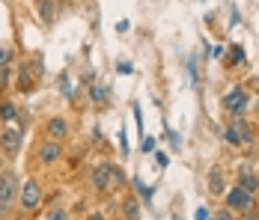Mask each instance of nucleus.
<instances>
[{
    "instance_id": "13",
    "label": "nucleus",
    "mask_w": 259,
    "mask_h": 220,
    "mask_svg": "<svg viewBox=\"0 0 259 220\" xmlns=\"http://www.w3.org/2000/svg\"><path fill=\"white\" fill-rule=\"evenodd\" d=\"M131 185H134V191L140 194V199H143L146 205H152V194H155V188L143 185V179H140V175H134V179H131Z\"/></svg>"
},
{
    "instance_id": "1",
    "label": "nucleus",
    "mask_w": 259,
    "mask_h": 220,
    "mask_svg": "<svg viewBox=\"0 0 259 220\" xmlns=\"http://www.w3.org/2000/svg\"><path fill=\"white\" fill-rule=\"evenodd\" d=\"M18 175H15V170H0V217L3 214H9L15 205H18Z\"/></svg>"
},
{
    "instance_id": "10",
    "label": "nucleus",
    "mask_w": 259,
    "mask_h": 220,
    "mask_svg": "<svg viewBox=\"0 0 259 220\" xmlns=\"http://www.w3.org/2000/svg\"><path fill=\"white\" fill-rule=\"evenodd\" d=\"M238 188L256 196V191H259V175L253 170H241V172H238Z\"/></svg>"
},
{
    "instance_id": "18",
    "label": "nucleus",
    "mask_w": 259,
    "mask_h": 220,
    "mask_svg": "<svg viewBox=\"0 0 259 220\" xmlns=\"http://www.w3.org/2000/svg\"><path fill=\"white\" fill-rule=\"evenodd\" d=\"M238 63H244V48L241 45H233L230 48V66H238Z\"/></svg>"
},
{
    "instance_id": "4",
    "label": "nucleus",
    "mask_w": 259,
    "mask_h": 220,
    "mask_svg": "<svg viewBox=\"0 0 259 220\" xmlns=\"http://www.w3.org/2000/svg\"><path fill=\"white\" fill-rule=\"evenodd\" d=\"M253 199H256V196L247 194V191H241L238 185L230 188V191H224V205L233 208V211H250V208H253Z\"/></svg>"
},
{
    "instance_id": "15",
    "label": "nucleus",
    "mask_w": 259,
    "mask_h": 220,
    "mask_svg": "<svg viewBox=\"0 0 259 220\" xmlns=\"http://www.w3.org/2000/svg\"><path fill=\"white\" fill-rule=\"evenodd\" d=\"M33 83H36V77L30 74L27 66H21V72H18V90H33Z\"/></svg>"
},
{
    "instance_id": "5",
    "label": "nucleus",
    "mask_w": 259,
    "mask_h": 220,
    "mask_svg": "<svg viewBox=\"0 0 259 220\" xmlns=\"http://www.w3.org/2000/svg\"><path fill=\"white\" fill-rule=\"evenodd\" d=\"M247 104H250V96H247L244 86H233V90L224 96V107H227L230 116H241V113L247 110Z\"/></svg>"
},
{
    "instance_id": "27",
    "label": "nucleus",
    "mask_w": 259,
    "mask_h": 220,
    "mask_svg": "<svg viewBox=\"0 0 259 220\" xmlns=\"http://www.w3.org/2000/svg\"><path fill=\"white\" fill-rule=\"evenodd\" d=\"M143 152H155V137H146L143 140Z\"/></svg>"
},
{
    "instance_id": "22",
    "label": "nucleus",
    "mask_w": 259,
    "mask_h": 220,
    "mask_svg": "<svg viewBox=\"0 0 259 220\" xmlns=\"http://www.w3.org/2000/svg\"><path fill=\"white\" fill-rule=\"evenodd\" d=\"M90 96H93V101H104L107 98V86H93Z\"/></svg>"
},
{
    "instance_id": "6",
    "label": "nucleus",
    "mask_w": 259,
    "mask_h": 220,
    "mask_svg": "<svg viewBox=\"0 0 259 220\" xmlns=\"http://www.w3.org/2000/svg\"><path fill=\"white\" fill-rule=\"evenodd\" d=\"M224 134H227V143H230V146H244V143H250V140H253L250 125L244 122L241 116H235L233 122L227 125V131H224Z\"/></svg>"
},
{
    "instance_id": "30",
    "label": "nucleus",
    "mask_w": 259,
    "mask_h": 220,
    "mask_svg": "<svg viewBox=\"0 0 259 220\" xmlns=\"http://www.w3.org/2000/svg\"><path fill=\"white\" fill-rule=\"evenodd\" d=\"M0 170H6V155L0 152Z\"/></svg>"
},
{
    "instance_id": "3",
    "label": "nucleus",
    "mask_w": 259,
    "mask_h": 220,
    "mask_svg": "<svg viewBox=\"0 0 259 220\" xmlns=\"http://www.w3.org/2000/svg\"><path fill=\"white\" fill-rule=\"evenodd\" d=\"M21 143H24V134H21L18 128H12V125L0 128V152H3L6 158H15V155L21 152Z\"/></svg>"
},
{
    "instance_id": "9",
    "label": "nucleus",
    "mask_w": 259,
    "mask_h": 220,
    "mask_svg": "<svg viewBox=\"0 0 259 220\" xmlns=\"http://www.w3.org/2000/svg\"><path fill=\"white\" fill-rule=\"evenodd\" d=\"M93 188L96 191H107L110 188V164H99L93 170Z\"/></svg>"
},
{
    "instance_id": "19",
    "label": "nucleus",
    "mask_w": 259,
    "mask_h": 220,
    "mask_svg": "<svg viewBox=\"0 0 259 220\" xmlns=\"http://www.w3.org/2000/svg\"><path fill=\"white\" fill-rule=\"evenodd\" d=\"M188 72H191V83L197 86L200 83V69H197V57L191 54V60H188Z\"/></svg>"
},
{
    "instance_id": "21",
    "label": "nucleus",
    "mask_w": 259,
    "mask_h": 220,
    "mask_svg": "<svg viewBox=\"0 0 259 220\" xmlns=\"http://www.w3.org/2000/svg\"><path fill=\"white\" fill-rule=\"evenodd\" d=\"M45 220H69V211L57 205V208H51V211H48V217H45Z\"/></svg>"
},
{
    "instance_id": "24",
    "label": "nucleus",
    "mask_w": 259,
    "mask_h": 220,
    "mask_svg": "<svg viewBox=\"0 0 259 220\" xmlns=\"http://www.w3.org/2000/svg\"><path fill=\"white\" fill-rule=\"evenodd\" d=\"M60 86H63V96H72V86H69V74H63V80H60Z\"/></svg>"
},
{
    "instance_id": "17",
    "label": "nucleus",
    "mask_w": 259,
    "mask_h": 220,
    "mask_svg": "<svg viewBox=\"0 0 259 220\" xmlns=\"http://www.w3.org/2000/svg\"><path fill=\"white\" fill-rule=\"evenodd\" d=\"M110 185H125V170L122 167H116V164H110Z\"/></svg>"
},
{
    "instance_id": "11",
    "label": "nucleus",
    "mask_w": 259,
    "mask_h": 220,
    "mask_svg": "<svg viewBox=\"0 0 259 220\" xmlns=\"http://www.w3.org/2000/svg\"><path fill=\"white\" fill-rule=\"evenodd\" d=\"M36 12L45 24H51L54 15H57V0H36Z\"/></svg>"
},
{
    "instance_id": "26",
    "label": "nucleus",
    "mask_w": 259,
    "mask_h": 220,
    "mask_svg": "<svg viewBox=\"0 0 259 220\" xmlns=\"http://www.w3.org/2000/svg\"><path fill=\"white\" fill-rule=\"evenodd\" d=\"M238 220H259V211H253V208H250V211H241Z\"/></svg>"
},
{
    "instance_id": "32",
    "label": "nucleus",
    "mask_w": 259,
    "mask_h": 220,
    "mask_svg": "<svg viewBox=\"0 0 259 220\" xmlns=\"http://www.w3.org/2000/svg\"><path fill=\"white\" fill-rule=\"evenodd\" d=\"M173 220H179V217H173Z\"/></svg>"
},
{
    "instance_id": "25",
    "label": "nucleus",
    "mask_w": 259,
    "mask_h": 220,
    "mask_svg": "<svg viewBox=\"0 0 259 220\" xmlns=\"http://www.w3.org/2000/svg\"><path fill=\"white\" fill-rule=\"evenodd\" d=\"M116 69H119L122 74H131V72H134V66H131V63H125V60H122V63H116Z\"/></svg>"
},
{
    "instance_id": "28",
    "label": "nucleus",
    "mask_w": 259,
    "mask_h": 220,
    "mask_svg": "<svg viewBox=\"0 0 259 220\" xmlns=\"http://www.w3.org/2000/svg\"><path fill=\"white\" fill-rule=\"evenodd\" d=\"M155 161H158V167H167V164H170V158H167L164 152H158V155H155Z\"/></svg>"
},
{
    "instance_id": "23",
    "label": "nucleus",
    "mask_w": 259,
    "mask_h": 220,
    "mask_svg": "<svg viewBox=\"0 0 259 220\" xmlns=\"http://www.w3.org/2000/svg\"><path fill=\"white\" fill-rule=\"evenodd\" d=\"M9 57H12V51L0 48V69H6V66H9Z\"/></svg>"
},
{
    "instance_id": "20",
    "label": "nucleus",
    "mask_w": 259,
    "mask_h": 220,
    "mask_svg": "<svg viewBox=\"0 0 259 220\" xmlns=\"http://www.w3.org/2000/svg\"><path fill=\"white\" fill-rule=\"evenodd\" d=\"M214 220H238V214H235L233 208H227V205H224V208H218V211H214Z\"/></svg>"
},
{
    "instance_id": "16",
    "label": "nucleus",
    "mask_w": 259,
    "mask_h": 220,
    "mask_svg": "<svg viewBox=\"0 0 259 220\" xmlns=\"http://www.w3.org/2000/svg\"><path fill=\"white\" fill-rule=\"evenodd\" d=\"M122 211H125V220H140V208H137V199H125V202H122Z\"/></svg>"
},
{
    "instance_id": "31",
    "label": "nucleus",
    "mask_w": 259,
    "mask_h": 220,
    "mask_svg": "<svg viewBox=\"0 0 259 220\" xmlns=\"http://www.w3.org/2000/svg\"><path fill=\"white\" fill-rule=\"evenodd\" d=\"M87 220H104V217H102V214H90Z\"/></svg>"
},
{
    "instance_id": "8",
    "label": "nucleus",
    "mask_w": 259,
    "mask_h": 220,
    "mask_svg": "<svg viewBox=\"0 0 259 220\" xmlns=\"http://www.w3.org/2000/svg\"><path fill=\"white\" fill-rule=\"evenodd\" d=\"M45 137L48 140H66L69 137V122L66 119H60V116H54V119H48V125H45Z\"/></svg>"
},
{
    "instance_id": "7",
    "label": "nucleus",
    "mask_w": 259,
    "mask_h": 220,
    "mask_svg": "<svg viewBox=\"0 0 259 220\" xmlns=\"http://www.w3.org/2000/svg\"><path fill=\"white\" fill-rule=\"evenodd\" d=\"M60 158H63V146H60L57 140H48V137H45V140L39 143V161H42V164H57Z\"/></svg>"
},
{
    "instance_id": "14",
    "label": "nucleus",
    "mask_w": 259,
    "mask_h": 220,
    "mask_svg": "<svg viewBox=\"0 0 259 220\" xmlns=\"http://www.w3.org/2000/svg\"><path fill=\"white\" fill-rule=\"evenodd\" d=\"M0 119H3V122H15V119H18V110H15L12 101H0Z\"/></svg>"
},
{
    "instance_id": "12",
    "label": "nucleus",
    "mask_w": 259,
    "mask_h": 220,
    "mask_svg": "<svg viewBox=\"0 0 259 220\" xmlns=\"http://www.w3.org/2000/svg\"><path fill=\"white\" fill-rule=\"evenodd\" d=\"M208 191H211L214 196L224 194V172L218 170V167H211V170H208Z\"/></svg>"
},
{
    "instance_id": "2",
    "label": "nucleus",
    "mask_w": 259,
    "mask_h": 220,
    "mask_svg": "<svg viewBox=\"0 0 259 220\" xmlns=\"http://www.w3.org/2000/svg\"><path fill=\"white\" fill-rule=\"evenodd\" d=\"M18 205L24 211H33V208L42 205V188H39L36 179H24V185L18 188Z\"/></svg>"
},
{
    "instance_id": "29",
    "label": "nucleus",
    "mask_w": 259,
    "mask_h": 220,
    "mask_svg": "<svg viewBox=\"0 0 259 220\" xmlns=\"http://www.w3.org/2000/svg\"><path fill=\"white\" fill-rule=\"evenodd\" d=\"M197 220H208V211H206V208H197Z\"/></svg>"
}]
</instances>
